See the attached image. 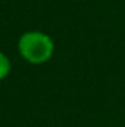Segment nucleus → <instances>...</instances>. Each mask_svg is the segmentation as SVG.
Wrapping results in <instances>:
<instances>
[{"instance_id": "nucleus-1", "label": "nucleus", "mask_w": 125, "mask_h": 127, "mask_svg": "<svg viewBox=\"0 0 125 127\" xmlns=\"http://www.w3.org/2000/svg\"><path fill=\"white\" fill-rule=\"evenodd\" d=\"M18 52L25 62L41 65L53 58L55 41L47 32L38 30L25 31L18 40Z\"/></svg>"}, {"instance_id": "nucleus-2", "label": "nucleus", "mask_w": 125, "mask_h": 127, "mask_svg": "<svg viewBox=\"0 0 125 127\" xmlns=\"http://www.w3.org/2000/svg\"><path fill=\"white\" fill-rule=\"evenodd\" d=\"M10 69H12V64L10 59L7 58L6 53L0 52V81L4 80L9 74H10Z\"/></svg>"}]
</instances>
